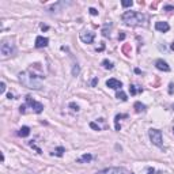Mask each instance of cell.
<instances>
[{
	"label": "cell",
	"mask_w": 174,
	"mask_h": 174,
	"mask_svg": "<svg viewBox=\"0 0 174 174\" xmlns=\"http://www.w3.org/2000/svg\"><path fill=\"white\" fill-rule=\"evenodd\" d=\"M42 79H44V76L35 75L34 72H31V70L19 74V80H21L22 84L25 87H29V88H34V90H40L42 87Z\"/></svg>",
	"instance_id": "cell-1"
},
{
	"label": "cell",
	"mask_w": 174,
	"mask_h": 174,
	"mask_svg": "<svg viewBox=\"0 0 174 174\" xmlns=\"http://www.w3.org/2000/svg\"><path fill=\"white\" fill-rule=\"evenodd\" d=\"M122 21L129 26H136V25H141L144 22L145 17L140 13H135V11H127V13L122 14Z\"/></svg>",
	"instance_id": "cell-2"
},
{
	"label": "cell",
	"mask_w": 174,
	"mask_h": 174,
	"mask_svg": "<svg viewBox=\"0 0 174 174\" xmlns=\"http://www.w3.org/2000/svg\"><path fill=\"white\" fill-rule=\"evenodd\" d=\"M150 135V140L152 141V144L158 145V147H162V132L159 129H150L148 131Z\"/></svg>",
	"instance_id": "cell-3"
},
{
	"label": "cell",
	"mask_w": 174,
	"mask_h": 174,
	"mask_svg": "<svg viewBox=\"0 0 174 174\" xmlns=\"http://www.w3.org/2000/svg\"><path fill=\"white\" fill-rule=\"evenodd\" d=\"M0 52L3 54V57H8L15 52V48L10 41H3L1 42V46H0Z\"/></svg>",
	"instance_id": "cell-4"
},
{
	"label": "cell",
	"mask_w": 174,
	"mask_h": 174,
	"mask_svg": "<svg viewBox=\"0 0 174 174\" xmlns=\"http://www.w3.org/2000/svg\"><path fill=\"white\" fill-rule=\"evenodd\" d=\"M26 104L29 105L30 108L34 110V113H37V114L42 113V110H44V105L40 104V102H37V101H34L30 95H26Z\"/></svg>",
	"instance_id": "cell-5"
},
{
	"label": "cell",
	"mask_w": 174,
	"mask_h": 174,
	"mask_svg": "<svg viewBox=\"0 0 174 174\" xmlns=\"http://www.w3.org/2000/svg\"><path fill=\"white\" fill-rule=\"evenodd\" d=\"M95 174H127V170L124 167H108L101 171H97Z\"/></svg>",
	"instance_id": "cell-6"
},
{
	"label": "cell",
	"mask_w": 174,
	"mask_h": 174,
	"mask_svg": "<svg viewBox=\"0 0 174 174\" xmlns=\"http://www.w3.org/2000/svg\"><path fill=\"white\" fill-rule=\"evenodd\" d=\"M94 38H95V33H93V31H83V33H80V40L84 44H91L94 41Z\"/></svg>",
	"instance_id": "cell-7"
},
{
	"label": "cell",
	"mask_w": 174,
	"mask_h": 174,
	"mask_svg": "<svg viewBox=\"0 0 174 174\" xmlns=\"http://www.w3.org/2000/svg\"><path fill=\"white\" fill-rule=\"evenodd\" d=\"M106 86L110 87V88H114V90H121V87H122V83L120 80H117V79H109L106 80Z\"/></svg>",
	"instance_id": "cell-8"
},
{
	"label": "cell",
	"mask_w": 174,
	"mask_h": 174,
	"mask_svg": "<svg viewBox=\"0 0 174 174\" xmlns=\"http://www.w3.org/2000/svg\"><path fill=\"white\" fill-rule=\"evenodd\" d=\"M48 44H49V40L46 37L38 35L35 38V48H45V46H48Z\"/></svg>",
	"instance_id": "cell-9"
},
{
	"label": "cell",
	"mask_w": 174,
	"mask_h": 174,
	"mask_svg": "<svg viewBox=\"0 0 174 174\" xmlns=\"http://www.w3.org/2000/svg\"><path fill=\"white\" fill-rule=\"evenodd\" d=\"M155 67H157L159 71H165V72H169V71H170L169 64H167L166 61H163L162 58H159V60H157V61H155Z\"/></svg>",
	"instance_id": "cell-10"
},
{
	"label": "cell",
	"mask_w": 174,
	"mask_h": 174,
	"mask_svg": "<svg viewBox=\"0 0 174 174\" xmlns=\"http://www.w3.org/2000/svg\"><path fill=\"white\" fill-rule=\"evenodd\" d=\"M155 29L158 31H162V33H166V31H169L170 30V26L167 22H157L155 23Z\"/></svg>",
	"instance_id": "cell-11"
},
{
	"label": "cell",
	"mask_w": 174,
	"mask_h": 174,
	"mask_svg": "<svg viewBox=\"0 0 174 174\" xmlns=\"http://www.w3.org/2000/svg\"><path fill=\"white\" fill-rule=\"evenodd\" d=\"M91 159H93V155H91V154H83L82 157L79 158L76 162H78V163H88V162L91 161Z\"/></svg>",
	"instance_id": "cell-12"
},
{
	"label": "cell",
	"mask_w": 174,
	"mask_h": 174,
	"mask_svg": "<svg viewBox=\"0 0 174 174\" xmlns=\"http://www.w3.org/2000/svg\"><path fill=\"white\" fill-rule=\"evenodd\" d=\"M18 135H19L21 137H27L30 135V128H29V127H22V128L19 129Z\"/></svg>",
	"instance_id": "cell-13"
},
{
	"label": "cell",
	"mask_w": 174,
	"mask_h": 174,
	"mask_svg": "<svg viewBox=\"0 0 174 174\" xmlns=\"http://www.w3.org/2000/svg\"><path fill=\"white\" fill-rule=\"evenodd\" d=\"M133 108H135V112L136 113H141V112H144L145 110V105L141 104V102H135Z\"/></svg>",
	"instance_id": "cell-14"
},
{
	"label": "cell",
	"mask_w": 174,
	"mask_h": 174,
	"mask_svg": "<svg viewBox=\"0 0 174 174\" xmlns=\"http://www.w3.org/2000/svg\"><path fill=\"white\" fill-rule=\"evenodd\" d=\"M127 114H117L116 118H114V124H116V131H120L121 129V125L118 124V121H120V118H127Z\"/></svg>",
	"instance_id": "cell-15"
},
{
	"label": "cell",
	"mask_w": 174,
	"mask_h": 174,
	"mask_svg": "<svg viewBox=\"0 0 174 174\" xmlns=\"http://www.w3.org/2000/svg\"><path fill=\"white\" fill-rule=\"evenodd\" d=\"M64 152H65L64 147H57V148H56L53 152H52V155H56V157H63V155H64Z\"/></svg>",
	"instance_id": "cell-16"
},
{
	"label": "cell",
	"mask_w": 174,
	"mask_h": 174,
	"mask_svg": "<svg viewBox=\"0 0 174 174\" xmlns=\"http://www.w3.org/2000/svg\"><path fill=\"white\" fill-rule=\"evenodd\" d=\"M116 97L118 98V100H121V101H127V100H128V98H127V94H125L122 90H118L117 94H116Z\"/></svg>",
	"instance_id": "cell-17"
},
{
	"label": "cell",
	"mask_w": 174,
	"mask_h": 174,
	"mask_svg": "<svg viewBox=\"0 0 174 174\" xmlns=\"http://www.w3.org/2000/svg\"><path fill=\"white\" fill-rule=\"evenodd\" d=\"M102 67L106 68V70H113V63L109 61V60H104L102 61Z\"/></svg>",
	"instance_id": "cell-18"
},
{
	"label": "cell",
	"mask_w": 174,
	"mask_h": 174,
	"mask_svg": "<svg viewBox=\"0 0 174 174\" xmlns=\"http://www.w3.org/2000/svg\"><path fill=\"white\" fill-rule=\"evenodd\" d=\"M80 72V67L78 64H75L74 68H72V76H78V74Z\"/></svg>",
	"instance_id": "cell-19"
},
{
	"label": "cell",
	"mask_w": 174,
	"mask_h": 174,
	"mask_svg": "<svg viewBox=\"0 0 174 174\" xmlns=\"http://www.w3.org/2000/svg\"><path fill=\"white\" fill-rule=\"evenodd\" d=\"M137 91H143V90H136V86H133V84L129 86V93H131V95H135Z\"/></svg>",
	"instance_id": "cell-20"
},
{
	"label": "cell",
	"mask_w": 174,
	"mask_h": 174,
	"mask_svg": "<svg viewBox=\"0 0 174 174\" xmlns=\"http://www.w3.org/2000/svg\"><path fill=\"white\" fill-rule=\"evenodd\" d=\"M132 4H133L132 0H122V1H121V6H122V7H131Z\"/></svg>",
	"instance_id": "cell-21"
},
{
	"label": "cell",
	"mask_w": 174,
	"mask_h": 174,
	"mask_svg": "<svg viewBox=\"0 0 174 174\" xmlns=\"http://www.w3.org/2000/svg\"><path fill=\"white\" fill-rule=\"evenodd\" d=\"M90 128H93V129H94V131H101L100 125H98V124H95V122H90Z\"/></svg>",
	"instance_id": "cell-22"
},
{
	"label": "cell",
	"mask_w": 174,
	"mask_h": 174,
	"mask_svg": "<svg viewBox=\"0 0 174 174\" xmlns=\"http://www.w3.org/2000/svg\"><path fill=\"white\" fill-rule=\"evenodd\" d=\"M4 91H6V83L1 82V83H0V94H3Z\"/></svg>",
	"instance_id": "cell-23"
},
{
	"label": "cell",
	"mask_w": 174,
	"mask_h": 174,
	"mask_svg": "<svg viewBox=\"0 0 174 174\" xmlns=\"http://www.w3.org/2000/svg\"><path fill=\"white\" fill-rule=\"evenodd\" d=\"M70 108H72V110H75V112H78L79 110V106L76 104H74V102H71L70 104Z\"/></svg>",
	"instance_id": "cell-24"
},
{
	"label": "cell",
	"mask_w": 174,
	"mask_h": 174,
	"mask_svg": "<svg viewBox=\"0 0 174 174\" xmlns=\"http://www.w3.org/2000/svg\"><path fill=\"white\" fill-rule=\"evenodd\" d=\"M122 52H124L127 56H129V45H124V48H122Z\"/></svg>",
	"instance_id": "cell-25"
},
{
	"label": "cell",
	"mask_w": 174,
	"mask_h": 174,
	"mask_svg": "<svg viewBox=\"0 0 174 174\" xmlns=\"http://www.w3.org/2000/svg\"><path fill=\"white\" fill-rule=\"evenodd\" d=\"M88 11H90V14H91V15H94V17H95V15H98V11H97L95 8H93V7L88 10Z\"/></svg>",
	"instance_id": "cell-26"
},
{
	"label": "cell",
	"mask_w": 174,
	"mask_h": 174,
	"mask_svg": "<svg viewBox=\"0 0 174 174\" xmlns=\"http://www.w3.org/2000/svg\"><path fill=\"white\" fill-rule=\"evenodd\" d=\"M165 10L166 11H174V7L173 6H165Z\"/></svg>",
	"instance_id": "cell-27"
},
{
	"label": "cell",
	"mask_w": 174,
	"mask_h": 174,
	"mask_svg": "<svg viewBox=\"0 0 174 174\" xmlns=\"http://www.w3.org/2000/svg\"><path fill=\"white\" fill-rule=\"evenodd\" d=\"M25 109H26V106H25V105H22L21 108H19V112H21V113H22V114H23V113H25V112H26Z\"/></svg>",
	"instance_id": "cell-28"
},
{
	"label": "cell",
	"mask_w": 174,
	"mask_h": 174,
	"mask_svg": "<svg viewBox=\"0 0 174 174\" xmlns=\"http://www.w3.org/2000/svg\"><path fill=\"white\" fill-rule=\"evenodd\" d=\"M170 88H169V94H173V87H174V84H173V83H170Z\"/></svg>",
	"instance_id": "cell-29"
},
{
	"label": "cell",
	"mask_w": 174,
	"mask_h": 174,
	"mask_svg": "<svg viewBox=\"0 0 174 174\" xmlns=\"http://www.w3.org/2000/svg\"><path fill=\"white\" fill-rule=\"evenodd\" d=\"M124 38H125V34H124V33L118 34V40H120V41H122V40H124Z\"/></svg>",
	"instance_id": "cell-30"
},
{
	"label": "cell",
	"mask_w": 174,
	"mask_h": 174,
	"mask_svg": "<svg viewBox=\"0 0 174 174\" xmlns=\"http://www.w3.org/2000/svg\"><path fill=\"white\" fill-rule=\"evenodd\" d=\"M104 48H105V44L102 42V45H101L100 48H97V52H101V50H104Z\"/></svg>",
	"instance_id": "cell-31"
},
{
	"label": "cell",
	"mask_w": 174,
	"mask_h": 174,
	"mask_svg": "<svg viewBox=\"0 0 174 174\" xmlns=\"http://www.w3.org/2000/svg\"><path fill=\"white\" fill-rule=\"evenodd\" d=\"M97 82H98V79H97V78H94V79H93V80H91V86L94 87V86H95V84H97Z\"/></svg>",
	"instance_id": "cell-32"
},
{
	"label": "cell",
	"mask_w": 174,
	"mask_h": 174,
	"mask_svg": "<svg viewBox=\"0 0 174 174\" xmlns=\"http://www.w3.org/2000/svg\"><path fill=\"white\" fill-rule=\"evenodd\" d=\"M7 98H8V100H13V98H14V95H13V94H11V93H10V94H7Z\"/></svg>",
	"instance_id": "cell-33"
},
{
	"label": "cell",
	"mask_w": 174,
	"mask_h": 174,
	"mask_svg": "<svg viewBox=\"0 0 174 174\" xmlns=\"http://www.w3.org/2000/svg\"><path fill=\"white\" fill-rule=\"evenodd\" d=\"M154 173H155V170L154 169H148V174H154Z\"/></svg>",
	"instance_id": "cell-34"
},
{
	"label": "cell",
	"mask_w": 174,
	"mask_h": 174,
	"mask_svg": "<svg viewBox=\"0 0 174 174\" xmlns=\"http://www.w3.org/2000/svg\"><path fill=\"white\" fill-rule=\"evenodd\" d=\"M41 29H42V30H48V26H44V25H42Z\"/></svg>",
	"instance_id": "cell-35"
},
{
	"label": "cell",
	"mask_w": 174,
	"mask_h": 174,
	"mask_svg": "<svg viewBox=\"0 0 174 174\" xmlns=\"http://www.w3.org/2000/svg\"><path fill=\"white\" fill-rule=\"evenodd\" d=\"M170 48H171V50H174V42L171 44V46H170Z\"/></svg>",
	"instance_id": "cell-36"
},
{
	"label": "cell",
	"mask_w": 174,
	"mask_h": 174,
	"mask_svg": "<svg viewBox=\"0 0 174 174\" xmlns=\"http://www.w3.org/2000/svg\"><path fill=\"white\" fill-rule=\"evenodd\" d=\"M173 133H174V127H173Z\"/></svg>",
	"instance_id": "cell-37"
},
{
	"label": "cell",
	"mask_w": 174,
	"mask_h": 174,
	"mask_svg": "<svg viewBox=\"0 0 174 174\" xmlns=\"http://www.w3.org/2000/svg\"><path fill=\"white\" fill-rule=\"evenodd\" d=\"M173 109H174V105H173Z\"/></svg>",
	"instance_id": "cell-38"
}]
</instances>
